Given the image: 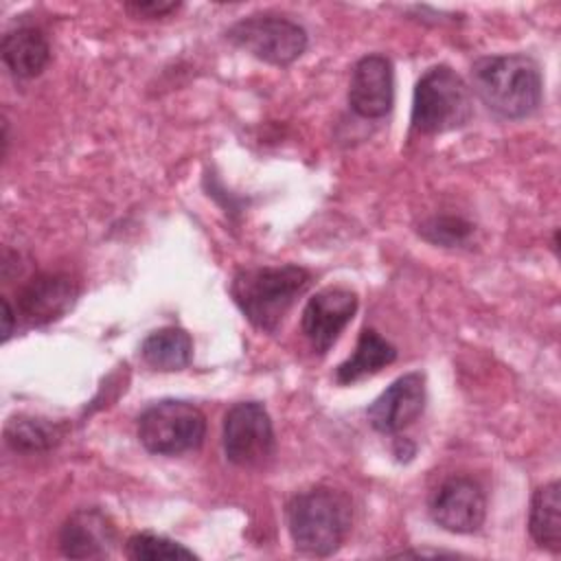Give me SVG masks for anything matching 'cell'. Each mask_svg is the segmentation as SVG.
<instances>
[{"label": "cell", "mask_w": 561, "mask_h": 561, "mask_svg": "<svg viewBox=\"0 0 561 561\" xmlns=\"http://www.w3.org/2000/svg\"><path fill=\"white\" fill-rule=\"evenodd\" d=\"M0 55L15 79L37 77L50 61V44L35 26H18L2 35Z\"/></svg>", "instance_id": "obj_14"}, {"label": "cell", "mask_w": 561, "mask_h": 561, "mask_svg": "<svg viewBox=\"0 0 561 561\" xmlns=\"http://www.w3.org/2000/svg\"><path fill=\"white\" fill-rule=\"evenodd\" d=\"M430 515L434 524L449 533H476L486 517V495L473 478H447L430 497Z\"/></svg>", "instance_id": "obj_8"}, {"label": "cell", "mask_w": 561, "mask_h": 561, "mask_svg": "<svg viewBox=\"0 0 561 561\" xmlns=\"http://www.w3.org/2000/svg\"><path fill=\"white\" fill-rule=\"evenodd\" d=\"M64 436L61 425L31 414L11 416L4 425V440L13 451L37 454L53 449Z\"/></svg>", "instance_id": "obj_18"}, {"label": "cell", "mask_w": 561, "mask_h": 561, "mask_svg": "<svg viewBox=\"0 0 561 561\" xmlns=\"http://www.w3.org/2000/svg\"><path fill=\"white\" fill-rule=\"evenodd\" d=\"M182 4L180 2H167V0H136V2H125V11L131 13L134 18H164L173 11H178Z\"/></svg>", "instance_id": "obj_21"}, {"label": "cell", "mask_w": 561, "mask_h": 561, "mask_svg": "<svg viewBox=\"0 0 561 561\" xmlns=\"http://www.w3.org/2000/svg\"><path fill=\"white\" fill-rule=\"evenodd\" d=\"M140 357L153 370H162V373L182 370L191 364L193 340L180 327H162L142 340Z\"/></svg>", "instance_id": "obj_17"}, {"label": "cell", "mask_w": 561, "mask_h": 561, "mask_svg": "<svg viewBox=\"0 0 561 561\" xmlns=\"http://www.w3.org/2000/svg\"><path fill=\"white\" fill-rule=\"evenodd\" d=\"M471 83L480 101L500 118L535 114L543 96L539 64L524 53L486 55L471 64Z\"/></svg>", "instance_id": "obj_1"}, {"label": "cell", "mask_w": 561, "mask_h": 561, "mask_svg": "<svg viewBox=\"0 0 561 561\" xmlns=\"http://www.w3.org/2000/svg\"><path fill=\"white\" fill-rule=\"evenodd\" d=\"M425 375L414 370L397 377L368 408L366 419L379 434L397 436L410 427L425 410Z\"/></svg>", "instance_id": "obj_9"}, {"label": "cell", "mask_w": 561, "mask_h": 561, "mask_svg": "<svg viewBox=\"0 0 561 561\" xmlns=\"http://www.w3.org/2000/svg\"><path fill=\"white\" fill-rule=\"evenodd\" d=\"M309 285L311 272L300 265H256L234 272L230 296L256 329L272 333Z\"/></svg>", "instance_id": "obj_3"}, {"label": "cell", "mask_w": 561, "mask_h": 561, "mask_svg": "<svg viewBox=\"0 0 561 561\" xmlns=\"http://www.w3.org/2000/svg\"><path fill=\"white\" fill-rule=\"evenodd\" d=\"M15 313H13V307H11V302L7 300V298H2V322H4V327H2V340L7 342L11 335H13V324H15Z\"/></svg>", "instance_id": "obj_22"}, {"label": "cell", "mask_w": 561, "mask_h": 561, "mask_svg": "<svg viewBox=\"0 0 561 561\" xmlns=\"http://www.w3.org/2000/svg\"><path fill=\"white\" fill-rule=\"evenodd\" d=\"M125 554L134 561H162V559H197L193 550L164 535L136 533L125 543Z\"/></svg>", "instance_id": "obj_19"}, {"label": "cell", "mask_w": 561, "mask_h": 561, "mask_svg": "<svg viewBox=\"0 0 561 561\" xmlns=\"http://www.w3.org/2000/svg\"><path fill=\"white\" fill-rule=\"evenodd\" d=\"M357 311V294L346 287L316 291L302 309V333L318 355H324Z\"/></svg>", "instance_id": "obj_11"}, {"label": "cell", "mask_w": 561, "mask_h": 561, "mask_svg": "<svg viewBox=\"0 0 561 561\" xmlns=\"http://www.w3.org/2000/svg\"><path fill=\"white\" fill-rule=\"evenodd\" d=\"M285 517L298 552L329 557L340 550L351 530L353 502L344 491L318 484L296 493L287 502Z\"/></svg>", "instance_id": "obj_2"}, {"label": "cell", "mask_w": 561, "mask_h": 561, "mask_svg": "<svg viewBox=\"0 0 561 561\" xmlns=\"http://www.w3.org/2000/svg\"><path fill=\"white\" fill-rule=\"evenodd\" d=\"M397 359V348L381 337L375 329H362L357 346L353 351V355L348 359H344L337 368H335V381L346 386V383H355L362 377L375 375L377 370L386 368L388 364H392Z\"/></svg>", "instance_id": "obj_16"}, {"label": "cell", "mask_w": 561, "mask_h": 561, "mask_svg": "<svg viewBox=\"0 0 561 561\" xmlns=\"http://www.w3.org/2000/svg\"><path fill=\"white\" fill-rule=\"evenodd\" d=\"M79 298V285L64 272H39L18 291V313L28 327H46L66 316Z\"/></svg>", "instance_id": "obj_10"}, {"label": "cell", "mask_w": 561, "mask_h": 561, "mask_svg": "<svg viewBox=\"0 0 561 561\" xmlns=\"http://www.w3.org/2000/svg\"><path fill=\"white\" fill-rule=\"evenodd\" d=\"M348 105L362 118H383L394 105V70L383 55H364L353 66Z\"/></svg>", "instance_id": "obj_12"}, {"label": "cell", "mask_w": 561, "mask_h": 561, "mask_svg": "<svg viewBox=\"0 0 561 561\" xmlns=\"http://www.w3.org/2000/svg\"><path fill=\"white\" fill-rule=\"evenodd\" d=\"M419 234L434 245L456 248L469 241L473 234V224L456 215H434L419 224Z\"/></svg>", "instance_id": "obj_20"}, {"label": "cell", "mask_w": 561, "mask_h": 561, "mask_svg": "<svg viewBox=\"0 0 561 561\" xmlns=\"http://www.w3.org/2000/svg\"><path fill=\"white\" fill-rule=\"evenodd\" d=\"M116 548V526L99 506L72 511L59 528V550L68 559H105Z\"/></svg>", "instance_id": "obj_13"}, {"label": "cell", "mask_w": 561, "mask_h": 561, "mask_svg": "<svg viewBox=\"0 0 561 561\" xmlns=\"http://www.w3.org/2000/svg\"><path fill=\"white\" fill-rule=\"evenodd\" d=\"M136 434L149 454L180 456L202 447L206 416L191 401L162 399L138 414Z\"/></svg>", "instance_id": "obj_5"}, {"label": "cell", "mask_w": 561, "mask_h": 561, "mask_svg": "<svg viewBox=\"0 0 561 561\" xmlns=\"http://www.w3.org/2000/svg\"><path fill=\"white\" fill-rule=\"evenodd\" d=\"M226 39L272 66H289L307 50V31L294 20L272 13L234 22L226 31Z\"/></svg>", "instance_id": "obj_6"}, {"label": "cell", "mask_w": 561, "mask_h": 561, "mask_svg": "<svg viewBox=\"0 0 561 561\" xmlns=\"http://www.w3.org/2000/svg\"><path fill=\"white\" fill-rule=\"evenodd\" d=\"M226 460L237 467H261L276 449L274 425L259 401H239L228 408L221 427Z\"/></svg>", "instance_id": "obj_7"}, {"label": "cell", "mask_w": 561, "mask_h": 561, "mask_svg": "<svg viewBox=\"0 0 561 561\" xmlns=\"http://www.w3.org/2000/svg\"><path fill=\"white\" fill-rule=\"evenodd\" d=\"M473 116L467 81L449 66L430 68L414 88L412 127L421 134H445L465 127Z\"/></svg>", "instance_id": "obj_4"}, {"label": "cell", "mask_w": 561, "mask_h": 561, "mask_svg": "<svg viewBox=\"0 0 561 561\" xmlns=\"http://www.w3.org/2000/svg\"><path fill=\"white\" fill-rule=\"evenodd\" d=\"M528 533L533 541L550 552L561 550V484L546 482L533 493L528 511Z\"/></svg>", "instance_id": "obj_15"}]
</instances>
